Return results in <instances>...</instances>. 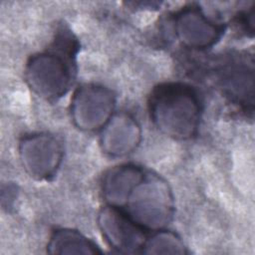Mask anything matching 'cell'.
Instances as JSON below:
<instances>
[{"mask_svg": "<svg viewBox=\"0 0 255 255\" xmlns=\"http://www.w3.org/2000/svg\"><path fill=\"white\" fill-rule=\"evenodd\" d=\"M236 24L240 29L246 33L253 36L254 31V9L250 8L249 10H243L238 13L236 17Z\"/></svg>", "mask_w": 255, "mask_h": 255, "instance_id": "4fadbf2b", "label": "cell"}, {"mask_svg": "<svg viewBox=\"0 0 255 255\" xmlns=\"http://www.w3.org/2000/svg\"><path fill=\"white\" fill-rule=\"evenodd\" d=\"M143 254H186V247L174 232L160 229L147 237L142 247Z\"/></svg>", "mask_w": 255, "mask_h": 255, "instance_id": "7c38bea8", "label": "cell"}, {"mask_svg": "<svg viewBox=\"0 0 255 255\" xmlns=\"http://www.w3.org/2000/svg\"><path fill=\"white\" fill-rule=\"evenodd\" d=\"M114 93L98 84L79 86L71 100V118L74 125L84 131L102 129L114 115Z\"/></svg>", "mask_w": 255, "mask_h": 255, "instance_id": "5b68a950", "label": "cell"}, {"mask_svg": "<svg viewBox=\"0 0 255 255\" xmlns=\"http://www.w3.org/2000/svg\"><path fill=\"white\" fill-rule=\"evenodd\" d=\"M98 226L107 244L123 254L141 253L146 231L121 208L106 205L98 214Z\"/></svg>", "mask_w": 255, "mask_h": 255, "instance_id": "52a82bcc", "label": "cell"}, {"mask_svg": "<svg viewBox=\"0 0 255 255\" xmlns=\"http://www.w3.org/2000/svg\"><path fill=\"white\" fill-rule=\"evenodd\" d=\"M50 254H99L100 247L81 232L70 228L53 231L47 244Z\"/></svg>", "mask_w": 255, "mask_h": 255, "instance_id": "8fae6325", "label": "cell"}, {"mask_svg": "<svg viewBox=\"0 0 255 255\" xmlns=\"http://www.w3.org/2000/svg\"><path fill=\"white\" fill-rule=\"evenodd\" d=\"M121 209L146 232L157 231L173 218V195L164 178L145 170Z\"/></svg>", "mask_w": 255, "mask_h": 255, "instance_id": "3957f363", "label": "cell"}, {"mask_svg": "<svg viewBox=\"0 0 255 255\" xmlns=\"http://www.w3.org/2000/svg\"><path fill=\"white\" fill-rule=\"evenodd\" d=\"M24 170L38 181H49L57 173L63 158V147L53 135L45 132L23 136L18 146Z\"/></svg>", "mask_w": 255, "mask_h": 255, "instance_id": "8992f818", "label": "cell"}, {"mask_svg": "<svg viewBox=\"0 0 255 255\" xmlns=\"http://www.w3.org/2000/svg\"><path fill=\"white\" fill-rule=\"evenodd\" d=\"M211 79L220 93L246 115L253 114L254 61L251 55L230 54L217 60Z\"/></svg>", "mask_w": 255, "mask_h": 255, "instance_id": "277c9868", "label": "cell"}, {"mask_svg": "<svg viewBox=\"0 0 255 255\" xmlns=\"http://www.w3.org/2000/svg\"><path fill=\"white\" fill-rule=\"evenodd\" d=\"M78 50L79 43L73 33L61 28L48 49L27 60L24 77L29 88L49 102L64 97L75 82Z\"/></svg>", "mask_w": 255, "mask_h": 255, "instance_id": "6da1fadb", "label": "cell"}, {"mask_svg": "<svg viewBox=\"0 0 255 255\" xmlns=\"http://www.w3.org/2000/svg\"><path fill=\"white\" fill-rule=\"evenodd\" d=\"M141 139L137 121L127 113L114 114L102 128L100 145L104 153L119 157L132 152Z\"/></svg>", "mask_w": 255, "mask_h": 255, "instance_id": "9c48e42d", "label": "cell"}, {"mask_svg": "<svg viewBox=\"0 0 255 255\" xmlns=\"http://www.w3.org/2000/svg\"><path fill=\"white\" fill-rule=\"evenodd\" d=\"M148 114L156 128L174 139H189L199 128L201 101L196 90L182 82L155 86L147 101Z\"/></svg>", "mask_w": 255, "mask_h": 255, "instance_id": "7a4b0ae2", "label": "cell"}, {"mask_svg": "<svg viewBox=\"0 0 255 255\" xmlns=\"http://www.w3.org/2000/svg\"><path fill=\"white\" fill-rule=\"evenodd\" d=\"M173 24L178 41L193 50L212 47L224 32L222 24L207 17L198 6L193 4L180 9L174 16Z\"/></svg>", "mask_w": 255, "mask_h": 255, "instance_id": "ba28073f", "label": "cell"}, {"mask_svg": "<svg viewBox=\"0 0 255 255\" xmlns=\"http://www.w3.org/2000/svg\"><path fill=\"white\" fill-rule=\"evenodd\" d=\"M145 170L133 163H123L108 169L101 180V193L107 203L122 208Z\"/></svg>", "mask_w": 255, "mask_h": 255, "instance_id": "30bf717a", "label": "cell"}]
</instances>
